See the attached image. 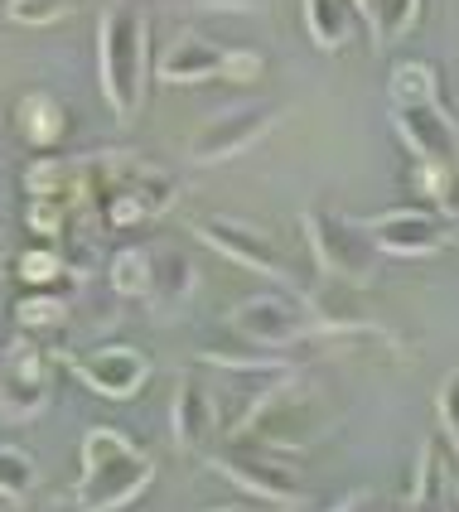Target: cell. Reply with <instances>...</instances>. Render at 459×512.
<instances>
[{
	"label": "cell",
	"instance_id": "6da1fadb",
	"mask_svg": "<svg viewBox=\"0 0 459 512\" xmlns=\"http://www.w3.org/2000/svg\"><path fill=\"white\" fill-rule=\"evenodd\" d=\"M155 484V459L116 426H92L83 435V479H78V512H116L136 503Z\"/></svg>",
	"mask_w": 459,
	"mask_h": 512
},
{
	"label": "cell",
	"instance_id": "7a4b0ae2",
	"mask_svg": "<svg viewBox=\"0 0 459 512\" xmlns=\"http://www.w3.org/2000/svg\"><path fill=\"white\" fill-rule=\"evenodd\" d=\"M97 78L112 116L131 121L150 87V29L136 5H107L97 25Z\"/></svg>",
	"mask_w": 459,
	"mask_h": 512
},
{
	"label": "cell",
	"instance_id": "3957f363",
	"mask_svg": "<svg viewBox=\"0 0 459 512\" xmlns=\"http://www.w3.org/2000/svg\"><path fill=\"white\" fill-rule=\"evenodd\" d=\"M324 430H329L324 397L300 377H281L266 397L252 401V411L237 421L232 435L261 450H276V455H305Z\"/></svg>",
	"mask_w": 459,
	"mask_h": 512
},
{
	"label": "cell",
	"instance_id": "277c9868",
	"mask_svg": "<svg viewBox=\"0 0 459 512\" xmlns=\"http://www.w3.org/2000/svg\"><path fill=\"white\" fill-rule=\"evenodd\" d=\"M92 165H97V213L121 232L145 228L179 203V179L136 155H92Z\"/></svg>",
	"mask_w": 459,
	"mask_h": 512
},
{
	"label": "cell",
	"instance_id": "5b68a950",
	"mask_svg": "<svg viewBox=\"0 0 459 512\" xmlns=\"http://www.w3.org/2000/svg\"><path fill=\"white\" fill-rule=\"evenodd\" d=\"M305 242L315 252V266L324 276L344 285H373L377 266H382V252L373 247V237L363 223H353L334 208H305Z\"/></svg>",
	"mask_w": 459,
	"mask_h": 512
},
{
	"label": "cell",
	"instance_id": "8992f818",
	"mask_svg": "<svg viewBox=\"0 0 459 512\" xmlns=\"http://www.w3.org/2000/svg\"><path fill=\"white\" fill-rule=\"evenodd\" d=\"M261 73H266V58L261 54H252V49H223L218 39L194 34V29L179 34L170 49L160 54V63H155V78L174 87L213 83V78H223V83H257Z\"/></svg>",
	"mask_w": 459,
	"mask_h": 512
},
{
	"label": "cell",
	"instance_id": "52a82bcc",
	"mask_svg": "<svg viewBox=\"0 0 459 512\" xmlns=\"http://www.w3.org/2000/svg\"><path fill=\"white\" fill-rule=\"evenodd\" d=\"M208 464H213L223 479H232L237 488H247L252 498L281 503V508H300V503H305L300 469H295L286 455H276V450H261V445H247V440L232 435L228 450H208Z\"/></svg>",
	"mask_w": 459,
	"mask_h": 512
},
{
	"label": "cell",
	"instance_id": "ba28073f",
	"mask_svg": "<svg viewBox=\"0 0 459 512\" xmlns=\"http://www.w3.org/2000/svg\"><path fill=\"white\" fill-rule=\"evenodd\" d=\"M228 329L257 348H290V343L319 334V319L295 290H266L228 314Z\"/></svg>",
	"mask_w": 459,
	"mask_h": 512
},
{
	"label": "cell",
	"instance_id": "9c48e42d",
	"mask_svg": "<svg viewBox=\"0 0 459 512\" xmlns=\"http://www.w3.org/2000/svg\"><path fill=\"white\" fill-rule=\"evenodd\" d=\"M373 247L397 261H431L455 247V218L445 208H392L363 223Z\"/></svg>",
	"mask_w": 459,
	"mask_h": 512
},
{
	"label": "cell",
	"instance_id": "30bf717a",
	"mask_svg": "<svg viewBox=\"0 0 459 512\" xmlns=\"http://www.w3.org/2000/svg\"><path fill=\"white\" fill-rule=\"evenodd\" d=\"M276 126H281V107H271V102H232V107L213 112L199 131H194L189 160L203 165V170H208V165H228L237 155H247V150H252L266 131H276Z\"/></svg>",
	"mask_w": 459,
	"mask_h": 512
},
{
	"label": "cell",
	"instance_id": "8fae6325",
	"mask_svg": "<svg viewBox=\"0 0 459 512\" xmlns=\"http://www.w3.org/2000/svg\"><path fill=\"white\" fill-rule=\"evenodd\" d=\"M73 377L92 387L97 397L107 401H131L150 382V358L136 343H97L87 353H73Z\"/></svg>",
	"mask_w": 459,
	"mask_h": 512
},
{
	"label": "cell",
	"instance_id": "7c38bea8",
	"mask_svg": "<svg viewBox=\"0 0 459 512\" xmlns=\"http://www.w3.org/2000/svg\"><path fill=\"white\" fill-rule=\"evenodd\" d=\"M194 232H199L203 247H213V252L223 256V261H232V266H247V271H257V276H271V281L290 285V266L281 261V247L261 228H252V223L218 213V218H203Z\"/></svg>",
	"mask_w": 459,
	"mask_h": 512
},
{
	"label": "cell",
	"instance_id": "4fadbf2b",
	"mask_svg": "<svg viewBox=\"0 0 459 512\" xmlns=\"http://www.w3.org/2000/svg\"><path fill=\"white\" fill-rule=\"evenodd\" d=\"M44 406H49V363L25 334L0 353V416L34 421Z\"/></svg>",
	"mask_w": 459,
	"mask_h": 512
},
{
	"label": "cell",
	"instance_id": "5bb4252c",
	"mask_svg": "<svg viewBox=\"0 0 459 512\" xmlns=\"http://www.w3.org/2000/svg\"><path fill=\"white\" fill-rule=\"evenodd\" d=\"M392 126L402 145L411 150L416 165H440V170H455V141L459 126L445 102H411V107H392Z\"/></svg>",
	"mask_w": 459,
	"mask_h": 512
},
{
	"label": "cell",
	"instance_id": "9a60e30c",
	"mask_svg": "<svg viewBox=\"0 0 459 512\" xmlns=\"http://www.w3.org/2000/svg\"><path fill=\"white\" fill-rule=\"evenodd\" d=\"M170 435L184 455H199V450L213 445V435H218V401H213V392L203 387L199 377H179L170 401Z\"/></svg>",
	"mask_w": 459,
	"mask_h": 512
},
{
	"label": "cell",
	"instance_id": "2e32d148",
	"mask_svg": "<svg viewBox=\"0 0 459 512\" xmlns=\"http://www.w3.org/2000/svg\"><path fill=\"white\" fill-rule=\"evenodd\" d=\"M150 252V276H145V300L155 310H184L194 295H199V266L179 247H145Z\"/></svg>",
	"mask_w": 459,
	"mask_h": 512
},
{
	"label": "cell",
	"instance_id": "e0dca14e",
	"mask_svg": "<svg viewBox=\"0 0 459 512\" xmlns=\"http://www.w3.org/2000/svg\"><path fill=\"white\" fill-rule=\"evenodd\" d=\"M15 136L34 150H54L68 136V107L58 102L49 87H29L15 102Z\"/></svg>",
	"mask_w": 459,
	"mask_h": 512
},
{
	"label": "cell",
	"instance_id": "ac0fdd59",
	"mask_svg": "<svg viewBox=\"0 0 459 512\" xmlns=\"http://www.w3.org/2000/svg\"><path fill=\"white\" fill-rule=\"evenodd\" d=\"M348 5H353V20L368 25L377 49H387V44H397L416 29L426 0H348Z\"/></svg>",
	"mask_w": 459,
	"mask_h": 512
},
{
	"label": "cell",
	"instance_id": "d6986e66",
	"mask_svg": "<svg viewBox=\"0 0 459 512\" xmlns=\"http://www.w3.org/2000/svg\"><path fill=\"white\" fill-rule=\"evenodd\" d=\"M300 15H305V34H310V44L324 49V54H344L348 44H353V5L348 0H300Z\"/></svg>",
	"mask_w": 459,
	"mask_h": 512
},
{
	"label": "cell",
	"instance_id": "ffe728a7",
	"mask_svg": "<svg viewBox=\"0 0 459 512\" xmlns=\"http://www.w3.org/2000/svg\"><path fill=\"white\" fill-rule=\"evenodd\" d=\"M411 503L421 512H455V469H450V450H440V445H426V450H421Z\"/></svg>",
	"mask_w": 459,
	"mask_h": 512
},
{
	"label": "cell",
	"instance_id": "44dd1931",
	"mask_svg": "<svg viewBox=\"0 0 459 512\" xmlns=\"http://www.w3.org/2000/svg\"><path fill=\"white\" fill-rule=\"evenodd\" d=\"M15 324L25 334H54V329L68 324V295H58V290H25L15 300Z\"/></svg>",
	"mask_w": 459,
	"mask_h": 512
},
{
	"label": "cell",
	"instance_id": "7402d4cb",
	"mask_svg": "<svg viewBox=\"0 0 459 512\" xmlns=\"http://www.w3.org/2000/svg\"><path fill=\"white\" fill-rule=\"evenodd\" d=\"M34 488H39V464H34V455L0 440V498H5V503H29Z\"/></svg>",
	"mask_w": 459,
	"mask_h": 512
},
{
	"label": "cell",
	"instance_id": "603a6c76",
	"mask_svg": "<svg viewBox=\"0 0 459 512\" xmlns=\"http://www.w3.org/2000/svg\"><path fill=\"white\" fill-rule=\"evenodd\" d=\"M387 97L392 107H411V102H440V83H435V68L411 58V63H397L392 78H387Z\"/></svg>",
	"mask_w": 459,
	"mask_h": 512
},
{
	"label": "cell",
	"instance_id": "cb8c5ba5",
	"mask_svg": "<svg viewBox=\"0 0 459 512\" xmlns=\"http://www.w3.org/2000/svg\"><path fill=\"white\" fill-rule=\"evenodd\" d=\"M15 281L25 285V290H58V285L78 281V271H68L54 247H34V252H25L15 261ZM58 295H63V290H58Z\"/></svg>",
	"mask_w": 459,
	"mask_h": 512
},
{
	"label": "cell",
	"instance_id": "d4e9b609",
	"mask_svg": "<svg viewBox=\"0 0 459 512\" xmlns=\"http://www.w3.org/2000/svg\"><path fill=\"white\" fill-rule=\"evenodd\" d=\"M78 0H5V20L20 29H49L73 15Z\"/></svg>",
	"mask_w": 459,
	"mask_h": 512
},
{
	"label": "cell",
	"instance_id": "484cf974",
	"mask_svg": "<svg viewBox=\"0 0 459 512\" xmlns=\"http://www.w3.org/2000/svg\"><path fill=\"white\" fill-rule=\"evenodd\" d=\"M112 290L126 300H145V276H150V252L145 247H126L112 256Z\"/></svg>",
	"mask_w": 459,
	"mask_h": 512
},
{
	"label": "cell",
	"instance_id": "4316f807",
	"mask_svg": "<svg viewBox=\"0 0 459 512\" xmlns=\"http://www.w3.org/2000/svg\"><path fill=\"white\" fill-rule=\"evenodd\" d=\"M29 218V232L34 237H44V242H58L63 232H68V208L63 203H54V199H29V208H25Z\"/></svg>",
	"mask_w": 459,
	"mask_h": 512
},
{
	"label": "cell",
	"instance_id": "83f0119b",
	"mask_svg": "<svg viewBox=\"0 0 459 512\" xmlns=\"http://www.w3.org/2000/svg\"><path fill=\"white\" fill-rule=\"evenodd\" d=\"M455 397H459V377L450 372L440 387H435V421H440V435H445V450L459 445V421H455Z\"/></svg>",
	"mask_w": 459,
	"mask_h": 512
},
{
	"label": "cell",
	"instance_id": "f1b7e54d",
	"mask_svg": "<svg viewBox=\"0 0 459 512\" xmlns=\"http://www.w3.org/2000/svg\"><path fill=\"white\" fill-rule=\"evenodd\" d=\"M334 512H421L411 498H387V493H377V488H363V493H353V498H344Z\"/></svg>",
	"mask_w": 459,
	"mask_h": 512
},
{
	"label": "cell",
	"instance_id": "f546056e",
	"mask_svg": "<svg viewBox=\"0 0 459 512\" xmlns=\"http://www.w3.org/2000/svg\"><path fill=\"white\" fill-rule=\"evenodd\" d=\"M450 174L455 170H440V165H416V184H421V194H431L440 208H445V199H450ZM450 213V208H445Z\"/></svg>",
	"mask_w": 459,
	"mask_h": 512
},
{
	"label": "cell",
	"instance_id": "4dcf8cb0",
	"mask_svg": "<svg viewBox=\"0 0 459 512\" xmlns=\"http://www.w3.org/2000/svg\"><path fill=\"white\" fill-rule=\"evenodd\" d=\"M203 10H223V15H252V10H261L266 0H199Z\"/></svg>",
	"mask_w": 459,
	"mask_h": 512
},
{
	"label": "cell",
	"instance_id": "1f68e13d",
	"mask_svg": "<svg viewBox=\"0 0 459 512\" xmlns=\"http://www.w3.org/2000/svg\"><path fill=\"white\" fill-rule=\"evenodd\" d=\"M208 512H237V508H208Z\"/></svg>",
	"mask_w": 459,
	"mask_h": 512
}]
</instances>
